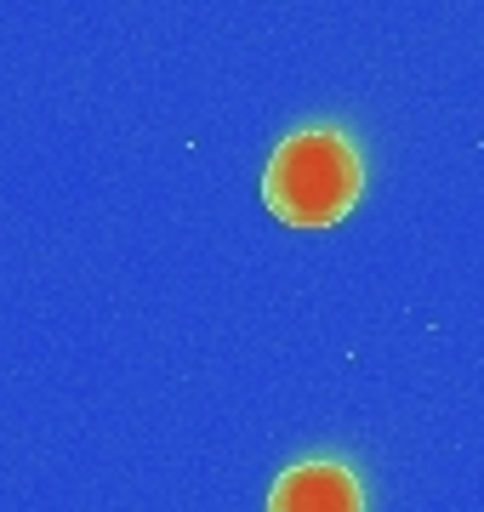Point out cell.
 Listing matches in <instances>:
<instances>
[{"instance_id": "cell-1", "label": "cell", "mask_w": 484, "mask_h": 512, "mask_svg": "<svg viewBox=\"0 0 484 512\" xmlns=\"http://www.w3.org/2000/svg\"><path fill=\"white\" fill-rule=\"evenodd\" d=\"M365 194V160L336 126H297L262 171V200L285 228H336Z\"/></svg>"}, {"instance_id": "cell-2", "label": "cell", "mask_w": 484, "mask_h": 512, "mask_svg": "<svg viewBox=\"0 0 484 512\" xmlns=\"http://www.w3.org/2000/svg\"><path fill=\"white\" fill-rule=\"evenodd\" d=\"M268 512H365V484L348 461L308 456L274 478Z\"/></svg>"}]
</instances>
